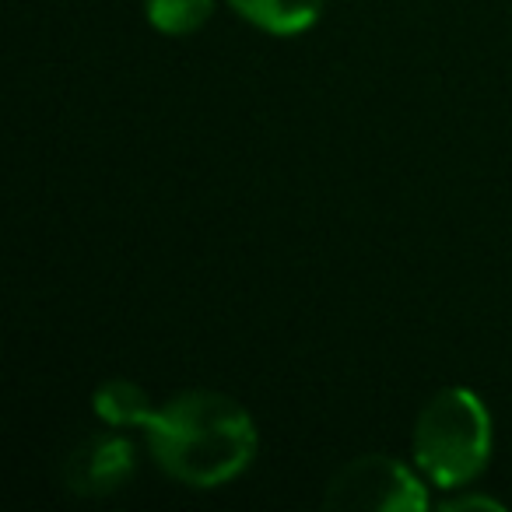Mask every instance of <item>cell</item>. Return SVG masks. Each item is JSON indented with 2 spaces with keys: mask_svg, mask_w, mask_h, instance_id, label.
<instances>
[{
  "mask_svg": "<svg viewBox=\"0 0 512 512\" xmlns=\"http://www.w3.org/2000/svg\"><path fill=\"white\" fill-rule=\"evenodd\" d=\"M158 467L190 488H218L253 463L256 425L242 404L214 390L172 397L144 421Z\"/></svg>",
  "mask_w": 512,
  "mask_h": 512,
  "instance_id": "1",
  "label": "cell"
},
{
  "mask_svg": "<svg viewBox=\"0 0 512 512\" xmlns=\"http://www.w3.org/2000/svg\"><path fill=\"white\" fill-rule=\"evenodd\" d=\"M214 0H148V22L165 36L197 32L211 18Z\"/></svg>",
  "mask_w": 512,
  "mask_h": 512,
  "instance_id": "7",
  "label": "cell"
},
{
  "mask_svg": "<svg viewBox=\"0 0 512 512\" xmlns=\"http://www.w3.org/2000/svg\"><path fill=\"white\" fill-rule=\"evenodd\" d=\"M246 22L274 36H299L323 15V0H228Z\"/></svg>",
  "mask_w": 512,
  "mask_h": 512,
  "instance_id": "5",
  "label": "cell"
},
{
  "mask_svg": "<svg viewBox=\"0 0 512 512\" xmlns=\"http://www.w3.org/2000/svg\"><path fill=\"white\" fill-rule=\"evenodd\" d=\"M155 407L148 404V393L130 379H109L95 390V414L106 425H141Z\"/></svg>",
  "mask_w": 512,
  "mask_h": 512,
  "instance_id": "6",
  "label": "cell"
},
{
  "mask_svg": "<svg viewBox=\"0 0 512 512\" xmlns=\"http://www.w3.org/2000/svg\"><path fill=\"white\" fill-rule=\"evenodd\" d=\"M442 509H446V512H460V509H502V505H498L495 498L467 495V498H449V502H442Z\"/></svg>",
  "mask_w": 512,
  "mask_h": 512,
  "instance_id": "8",
  "label": "cell"
},
{
  "mask_svg": "<svg viewBox=\"0 0 512 512\" xmlns=\"http://www.w3.org/2000/svg\"><path fill=\"white\" fill-rule=\"evenodd\" d=\"M130 474H134V442L120 432L92 435L64 463L67 488L88 498H102L123 488Z\"/></svg>",
  "mask_w": 512,
  "mask_h": 512,
  "instance_id": "4",
  "label": "cell"
},
{
  "mask_svg": "<svg viewBox=\"0 0 512 512\" xmlns=\"http://www.w3.org/2000/svg\"><path fill=\"white\" fill-rule=\"evenodd\" d=\"M327 505L348 512H421L428 495L400 460L369 453L337 470L327 484Z\"/></svg>",
  "mask_w": 512,
  "mask_h": 512,
  "instance_id": "3",
  "label": "cell"
},
{
  "mask_svg": "<svg viewBox=\"0 0 512 512\" xmlns=\"http://www.w3.org/2000/svg\"><path fill=\"white\" fill-rule=\"evenodd\" d=\"M491 453V418L474 390L449 386L435 393L414 425V460L439 488H460L477 477Z\"/></svg>",
  "mask_w": 512,
  "mask_h": 512,
  "instance_id": "2",
  "label": "cell"
}]
</instances>
